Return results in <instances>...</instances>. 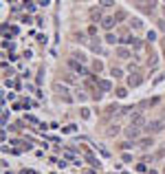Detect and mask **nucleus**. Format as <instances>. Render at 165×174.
I'll return each mask as SVG.
<instances>
[{
	"label": "nucleus",
	"instance_id": "nucleus-3",
	"mask_svg": "<svg viewBox=\"0 0 165 174\" xmlns=\"http://www.w3.org/2000/svg\"><path fill=\"white\" fill-rule=\"evenodd\" d=\"M132 126H143V115L141 113H132Z\"/></svg>",
	"mask_w": 165,
	"mask_h": 174
},
{
	"label": "nucleus",
	"instance_id": "nucleus-8",
	"mask_svg": "<svg viewBox=\"0 0 165 174\" xmlns=\"http://www.w3.org/2000/svg\"><path fill=\"white\" fill-rule=\"evenodd\" d=\"M152 143H154V141H152V137H150V139H143V141H141V148L145 150V148H150Z\"/></svg>",
	"mask_w": 165,
	"mask_h": 174
},
{
	"label": "nucleus",
	"instance_id": "nucleus-7",
	"mask_svg": "<svg viewBox=\"0 0 165 174\" xmlns=\"http://www.w3.org/2000/svg\"><path fill=\"white\" fill-rule=\"evenodd\" d=\"M126 134H128L130 139H132V137H136V134H139V126H130L128 130H126Z\"/></svg>",
	"mask_w": 165,
	"mask_h": 174
},
{
	"label": "nucleus",
	"instance_id": "nucleus-4",
	"mask_svg": "<svg viewBox=\"0 0 165 174\" xmlns=\"http://www.w3.org/2000/svg\"><path fill=\"white\" fill-rule=\"evenodd\" d=\"M128 84H130V86H139V84H141V75L132 73V75H130V80H128Z\"/></svg>",
	"mask_w": 165,
	"mask_h": 174
},
{
	"label": "nucleus",
	"instance_id": "nucleus-5",
	"mask_svg": "<svg viewBox=\"0 0 165 174\" xmlns=\"http://www.w3.org/2000/svg\"><path fill=\"white\" fill-rule=\"evenodd\" d=\"M147 130L150 132H158V130H163V123L161 121H152V126H147Z\"/></svg>",
	"mask_w": 165,
	"mask_h": 174
},
{
	"label": "nucleus",
	"instance_id": "nucleus-15",
	"mask_svg": "<svg viewBox=\"0 0 165 174\" xmlns=\"http://www.w3.org/2000/svg\"><path fill=\"white\" fill-rule=\"evenodd\" d=\"M22 174H35L33 170H22Z\"/></svg>",
	"mask_w": 165,
	"mask_h": 174
},
{
	"label": "nucleus",
	"instance_id": "nucleus-16",
	"mask_svg": "<svg viewBox=\"0 0 165 174\" xmlns=\"http://www.w3.org/2000/svg\"><path fill=\"white\" fill-rule=\"evenodd\" d=\"M136 2H145V0H136ZM147 2H152V4H154V0H147Z\"/></svg>",
	"mask_w": 165,
	"mask_h": 174
},
{
	"label": "nucleus",
	"instance_id": "nucleus-6",
	"mask_svg": "<svg viewBox=\"0 0 165 174\" xmlns=\"http://www.w3.org/2000/svg\"><path fill=\"white\" fill-rule=\"evenodd\" d=\"M130 27H132L134 31H143V22H141V20H136V18H134L132 22H130Z\"/></svg>",
	"mask_w": 165,
	"mask_h": 174
},
{
	"label": "nucleus",
	"instance_id": "nucleus-17",
	"mask_svg": "<svg viewBox=\"0 0 165 174\" xmlns=\"http://www.w3.org/2000/svg\"><path fill=\"white\" fill-rule=\"evenodd\" d=\"M163 51H165V40H163Z\"/></svg>",
	"mask_w": 165,
	"mask_h": 174
},
{
	"label": "nucleus",
	"instance_id": "nucleus-14",
	"mask_svg": "<svg viewBox=\"0 0 165 174\" xmlns=\"http://www.w3.org/2000/svg\"><path fill=\"white\" fill-rule=\"evenodd\" d=\"M101 88H104V91H110V82H101Z\"/></svg>",
	"mask_w": 165,
	"mask_h": 174
},
{
	"label": "nucleus",
	"instance_id": "nucleus-10",
	"mask_svg": "<svg viewBox=\"0 0 165 174\" xmlns=\"http://www.w3.org/2000/svg\"><path fill=\"white\" fill-rule=\"evenodd\" d=\"M115 4V0H101V7H112Z\"/></svg>",
	"mask_w": 165,
	"mask_h": 174
},
{
	"label": "nucleus",
	"instance_id": "nucleus-11",
	"mask_svg": "<svg viewBox=\"0 0 165 174\" xmlns=\"http://www.w3.org/2000/svg\"><path fill=\"white\" fill-rule=\"evenodd\" d=\"M117 55H119V58H128V51H126V49H119Z\"/></svg>",
	"mask_w": 165,
	"mask_h": 174
},
{
	"label": "nucleus",
	"instance_id": "nucleus-9",
	"mask_svg": "<svg viewBox=\"0 0 165 174\" xmlns=\"http://www.w3.org/2000/svg\"><path fill=\"white\" fill-rule=\"evenodd\" d=\"M90 15H93V20H99L101 18V11L99 9H93V11H90Z\"/></svg>",
	"mask_w": 165,
	"mask_h": 174
},
{
	"label": "nucleus",
	"instance_id": "nucleus-13",
	"mask_svg": "<svg viewBox=\"0 0 165 174\" xmlns=\"http://www.w3.org/2000/svg\"><path fill=\"white\" fill-rule=\"evenodd\" d=\"M110 73H112V77H121V71H119V69H112Z\"/></svg>",
	"mask_w": 165,
	"mask_h": 174
},
{
	"label": "nucleus",
	"instance_id": "nucleus-2",
	"mask_svg": "<svg viewBox=\"0 0 165 174\" xmlns=\"http://www.w3.org/2000/svg\"><path fill=\"white\" fill-rule=\"evenodd\" d=\"M115 22H117V18H110V15H108V18L101 20V27H104V29H112V27H115Z\"/></svg>",
	"mask_w": 165,
	"mask_h": 174
},
{
	"label": "nucleus",
	"instance_id": "nucleus-12",
	"mask_svg": "<svg viewBox=\"0 0 165 174\" xmlns=\"http://www.w3.org/2000/svg\"><path fill=\"white\" fill-rule=\"evenodd\" d=\"M106 42H110V44H115V42H117V38H115V35H112V33H110V35H108V38H106Z\"/></svg>",
	"mask_w": 165,
	"mask_h": 174
},
{
	"label": "nucleus",
	"instance_id": "nucleus-1",
	"mask_svg": "<svg viewBox=\"0 0 165 174\" xmlns=\"http://www.w3.org/2000/svg\"><path fill=\"white\" fill-rule=\"evenodd\" d=\"M68 66H71V69L75 71L77 75H86V69L82 66V62H75V60H71V62H68Z\"/></svg>",
	"mask_w": 165,
	"mask_h": 174
}]
</instances>
